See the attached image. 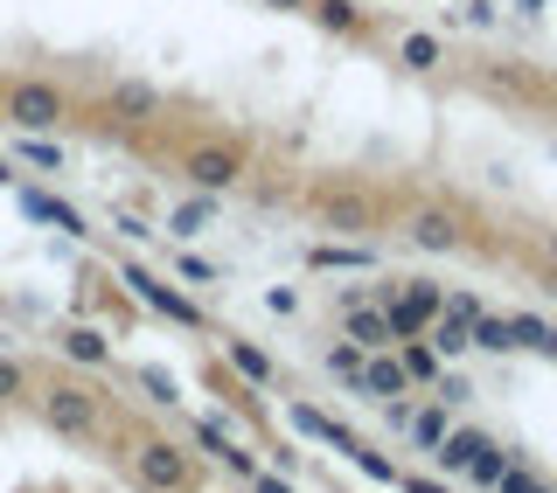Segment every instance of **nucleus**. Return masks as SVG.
I'll list each match as a JSON object with an SVG mask.
<instances>
[{
    "mask_svg": "<svg viewBox=\"0 0 557 493\" xmlns=\"http://www.w3.org/2000/svg\"><path fill=\"white\" fill-rule=\"evenodd\" d=\"M432 459H440L446 472H467V480H474V486H495V480H502V452L487 445L481 431H446Z\"/></svg>",
    "mask_w": 557,
    "mask_h": 493,
    "instance_id": "f257e3e1",
    "label": "nucleus"
},
{
    "mask_svg": "<svg viewBox=\"0 0 557 493\" xmlns=\"http://www.w3.org/2000/svg\"><path fill=\"white\" fill-rule=\"evenodd\" d=\"M42 417H49V431H63V438H91L98 431V403L77 390V382H57V390L42 396Z\"/></svg>",
    "mask_w": 557,
    "mask_h": 493,
    "instance_id": "f03ea898",
    "label": "nucleus"
},
{
    "mask_svg": "<svg viewBox=\"0 0 557 493\" xmlns=\"http://www.w3.org/2000/svg\"><path fill=\"white\" fill-rule=\"evenodd\" d=\"M126 292L139 299V306H153V313H168L174 327H196L202 313H196V299H182L174 286H161V278L147 271V264H126Z\"/></svg>",
    "mask_w": 557,
    "mask_h": 493,
    "instance_id": "7ed1b4c3",
    "label": "nucleus"
},
{
    "mask_svg": "<svg viewBox=\"0 0 557 493\" xmlns=\"http://www.w3.org/2000/svg\"><path fill=\"white\" fill-rule=\"evenodd\" d=\"M139 480L153 493H182L188 486V452L168 445V438H147V445H139Z\"/></svg>",
    "mask_w": 557,
    "mask_h": 493,
    "instance_id": "20e7f679",
    "label": "nucleus"
},
{
    "mask_svg": "<svg viewBox=\"0 0 557 493\" xmlns=\"http://www.w3.org/2000/svg\"><path fill=\"white\" fill-rule=\"evenodd\" d=\"M8 118L22 132H42V126H57V118H63V98L49 91V84H14V91H8Z\"/></svg>",
    "mask_w": 557,
    "mask_h": 493,
    "instance_id": "39448f33",
    "label": "nucleus"
},
{
    "mask_svg": "<svg viewBox=\"0 0 557 493\" xmlns=\"http://www.w3.org/2000/svg\"><path fill=\"white\" fill-rule=\"evenodd\" d=\"M244 174V161H237V147H202L196 161H188V181L202 188V195H223V188H231Z\"/></svg>",
    "mask_w": 557,
    "mask_h": 493,
    "instance_id": "423d86ee",
    "label": "nucleus"
},
{
    "mask_svg": "<svg viewBox=\"0 0 557 493\" xmlns=\"http://www.w3.org/2000/svg\"><path fill=\"white\" fill-rule=\"evenodd\" d=\"M22 208H28V223H49V230H63V237H91V223H84L70 202L42 195V188H22Z\"/></svg>",
    "mask_w": 557,
    "mask_h": 493,
    "instance_id": "0eeeda50",
    "label": "nucleus"
},
{
    "mask_svg": "<svg viewBox=\"0 0 557 493\" xmlns=\"http://www.w3.org/2000/svg\"><path fill=\"white\" fill-rule=\"evenodd\" d=\"M293 431L321 438V445H335V452H348V459H356V452H362V438L348 431V425H335V417H327V410H313V403H293Z\"/></svg>",
    "mask_w": 557,
    "mask_h": 493,
    "instance_id": "6e6552de",
    "label": "nucleus"
},
{
    "mask_svg": "<svg viewBox=\"0 0 557 493\" xmlns=\"http://www.w3.org/2000/svg\"><path fill=\"white\" fill-rule=\"evenodd\" d=\"M356 390H362V396H383V403H397V396L411 390V376H405V362H397V355H383V347H376V355L362 362V382H356Z\"/></svg>",
    "mask_w": 557,
    "mask_h": 493,
    "instance_id": "1a4fd4ad",
    "label": "nucleus"
},
{
    "mask_svg": "<svg viewBox=\"0 0 557 493\" xmlns=\"http://www.w3.org/2000/svg\"><path fill=\"white\" fill-rule=\"evenodd\" d=\"M196 445H202V452H209V459H216V466L244 472V480H251V472H258V459H251V452H244L237 438H231V431L216 425V417H202V425H196Z\"/></svg>",
    "mask_w": 557,
    "mask_h": 493,
    "instance_id": "9d476101",
    "label": "nucleus"
},
{
    "mask_svg": "<svg viewBox=\"0 0 557 493\" xmlns=\"http://www.w3.org/2000/svg\"><path fill=\"white\" fill-rule=\"evenodd\" d=\"M348 341H356L362 355L391 347V341H397V333H391V313H383V306H362V299H356V306H348Z\"/></svg>",
    "mask_w": 557,
    "mask_h": 493,
    "instance_id": "9b49d317",
    "label": "nucleus"
},
{
    "mask_svg": "<svg viewBox=\"0 0 557 493\" xmlns=\"http://www.w3.org/2000/svg\"><path fill=\"white\" fill-rule=\"evenodd\" d=\"M467 347H474L467 320H460V313H440V320H432V355H440V362H460Z\"/></svg>",
    "mask_w": 557,
    "mask_h": 493,
    "instance_id": "f8f14e48",
    "label": "nucleus"
},
{
    "mask_svg": "<svg viewBox=\"0 0 557 493\" xmlns=\"http://www.w3.org/2000/svg\"><path fill=\"white\" fill-rule=\"evenodd\" d=\"M397 362H405V376H411V382H425V390L446 376V368H440V355H432V341H411V333L397 341Z\"/></svg>",
    "mask_w": 557,
    "mask_h": 493,
    "instance_id": "ddd939ff",
    "label": "nucleus"
},
{
    "mask_svg": "<svg viewBox=\"0 0 557 493\" xmlns=\"http://www.w3.org/2000/svg\"><path fill=\"white\" fill-rule=\"evenodd\" d=\"M411 243H418V251H453V243H460V230H453V216L425 208V216L411 223Z\"/></svg>",
    "mask_w": 557,
    "mask_h": 493,
    "instance_id": "4468645a",
    "label": "nucleus"
},
{
    "mask_svg": "<svg viewBox=\"0 0 557 493\" xmlns=\"http://www.w3.org/2000/svg\"><path fill=\"white\" fill-rule=\"evenodd\" d=\"M313 208H321L335 230H362V223H370V202H356V195H313Z\"/></svg>",
    "mask_w": 557,
    "mask_h": 493,
    "instance_id": "2eb2a0df",
    "label": "nucleus"
},
{
    "mask_svg": "<svg viewBox=\"0 0 557 493\" xmlns=\"http://www.w3.org/2000/svg\"><path fill=\"white\" fill-rule=\"evenodd\" d=\"M509 333H516V347L557 355V327H550V320H536V313H516V320H509Z\"/></svg>",
    "mask_w": 557,
    "mask_h": 493,
    "instance_id": "dca6fc26",
    "label": "nucleus"
},
{
    "mask_svg": "<svg viewBox=\"0 0 557 493\" xmlns=\"http://www.w3.org/2000/svg\"><path fill=\"white\" fill-rule=\"evenodd\" d=\"M467 333H474V347H487V355H509V347H516L509 320H495V313H474V320H467Z\"/></svg>",
    "mask_w": 557,
    "mask_h": 493,
    "instance_id": "f3484780",
    "label": "nucleus"
},
{
    "mask_svg": "<svg viewBox=\"0 0 557 493\" xmlns=\"http://www.w3.org/2000/svg\"><path fill=\"white\" fill-rule=\"evenodd\" d=\"M63 355H70V362H91V368H98L104 355H112V347H104V333H98V327H70V333H63Z\"/></svg>",
    "mask_w": 557,
    "mask_h": 493,
    "instance_id": "a211bd4d",
    "label": "nucleus"
},
{
    "mask_svg": "<svg viewBox=\"0 0 557 493\" xmlns=\"http://www.w3.org/2000/svg\"><path fill=\"white\" fill-rule=\"evenodd\" d=\"M453 425H446V403H432V410H418L411 417V445L418 452H440V438H446Z\"/></svg>",
    "mask_w": 557,
    "mask_h": 493,
    "instance_id": "6ab92c4d",
    "label": "nucleus"
},
{
    "mask_svg": "<svg viewBox=\"0 0 557 493\" xmlns=\"http://www.w3.org/2000/svg\"><path fill=\"white\" fill-rule=\"evenodd\" d=\"M209 216H216V202L196 195V202H182V208L168 216V230H174V237H202V230H209Z\"/></svg>",
    "mask_w": 557,
    "mask_h": 493,
    "instance_id": "aec40b11",
    "label": "nucleus"
},
{
    "mask_svg": "<svg viewBox=\"0 0 557 493\" xmlns=\"http://www.w3.org/2000/svg\"><path fill=\"white\" fill-rule=\"evenodd\" d=\"M14 161H22V167H42V174H57V167H63V147H49V139L22 132V147H14Z\"/></svg>",
    "mask_w": 557,
    "mask_h": 493,
    "instance_id": "412c9836",
    "label": "nucleus"
},
{
    "mask_svg": "<svg viewBox=\"0 0 557 493\" xmlns=\"http://www.w3.org/2000/svg\"><path fill=\"white\" fill-rule=\"evenodd\" d=\"M231 368L244 382H272V355L265 347H244V341H231Z\"/></svg>",
    "mask_w": 557,
    "mask_h": 493,
    "instance_id": "4be33fe9",
    "label": "nucleus"
},
{
    "mask_svg": "<svg viewBox=\"0 0 557 493\" xmlns=\"http://www.w3.org/2000/svg\"><path fill=\"white\" fill-rule=\"evenodd\" d=\"M112 104H119L126 118H147L153 104H161V91H153V84H119V91H112Z\"/></svg>",
    "mask_w": 557,
    "mask_h": 493,
    "instance_id": "5701e85b",
    "label": "nucleus"
},
{
    "mask_svg": "<svg viewBox=\"0 0 557 493\" xmlns=\"http://www.w3.org/2000/svg\"><path fill=\"white\" fill-rule=\"evenodd\" d=\"M307 14H313L321 28H335V35L356 28V8H348V0H307Z\"/></svg>",
    "mask_w": 557,
    "mask_h": 493,
    "instance_id": "b1692460",
    "label": "nucleus"
},
{
    "mask_svg": "<svg viewBox=\"0 0 557 493\" xmlns=\"http://www.w3.org/2000/svg\"><path fill=\"white\" fill-rule=\"evenodd\" d=\"M383 313H391V333H418V327H432V313L418 306V299H391Z\"/></svg>",
    "mask_w": 557,
    "mask_h": 493,
    "instance_id": "393cba45",
    "label": "nucleus"
},
{
    "mask_svg": "<svg viewBox=\"0 0 557 493\" xmlns=\"http://www.w3.org/2000/svg\"><path fill=\"white\" fill-rule=\"evenodd\" d=\"M362 362H370V355H362V347H356V341H342V347H327V368H335V376H342V382H362Z\"/></svg>",
    "mask_w": 557,
    "mask_h": 493,
    "instance_id": "a878e982",
    "label": "nucleus"
},
{
    "mask_svg": "<svg viewBox=\"0 0 557 493\" xmlns=\"http://www.w3.org/2000/svg\"><path fill=\"white\" fill-rule=\"evenodd\" d=\"M313 264H321V271H370V251H313Z\"/></svg>",
    "mask_w": 557,
    "mask_h": 493,
    "instance_id": "bb28decb",
    "label": "nucleus"
},
{
    "mask_svg": "<svg viewBox=\"0 0 557 493\" xmlns=\"http://www.w3.org/2000/svg\"><path fill=\"white\" fill-rule=\"evenodd\" d=\"M139 390H147L153 403H182V396H174V376H168V368H139Z\"/></svg>",
    "mask_w": 557,
    "mask_h": 493,
    "instance_id": "cd10ccee",
    "label": "nucleus"
},
{
    "mask_svg": "<svg viewBox=\"0 0 557 493\" xmlns=\"http://www.w3.org/2000/svg\"><path fill=\"white\" fill-rule=\"evenodd\" d=\"M453 14H460L467 28H495V22H502V8H495V0H467V8H453Z\"/></svg>",
    "mask_w": 557,
    "mask_h": 493,
    "instance_id": "c85d7f7f",
    "label": "nucleus"
},
{
    "mask_svg": "<svg viewBox=\"0 0 557 493\" xmlns=\"http://www.w3.org/2000/svg\"><path fill=\"white\" fill-rule=\"evenodd\" d=\"M405 63L411 69H432V63H440V42H432V35H411V42H405Z\"/></svg>",
    "mask_w": 557,
    "mask_h": 493,
    "instance_id": "c756f323",
    "label": "nucleus"
},
{
    "mask_svg": "<svg viewBox=\"0 0 557 493\" xmlns=\"http://www.w3.org/2000/svg\"><path fill=\"white\" fill-rule=\"evenodd\" d=\"M182 278H188V286H216V264H209V257H196V251H188V257H182Z\"/></svg>",
    "mask_w": 557,
    "mask_h": 493,
    "instance_id": "7c9ffc66",
    "label": "nucleus"
},
{
    "mask_svg": "<svg viewBox=\"0 0 557 493\" xmlns=\"http://www.w3.org/2000/svg\"><path fill=\"white\" fill-rule=\"evenodd\" d=\"M502 493H550L544 480H530V472H509V466H502V480H495Z\"/></svg>",
    "mask_w": 557,
    "mask_h": 493,
    "instance_id": "2f4dec72",
    "label": "nucleus"
},
{
    "mask_svg": "<svg viewBox=\"0 0 557 493\" xmlns=\"http://www.w3.org/2000/svg\"><path fill=\"white\" fill-rule=\"evenodd\" d=\"M432 390H440V403L453 410V403H467V376H440V382H432Z\"/></svg>",
    "mask_w": 557,
    "mask_h": 493,
    "instance_id": "473e14b6",
    "label": "nucleus"
},
{
    "mask_svg": "<svg viewBox=\"0 0 557 493\" xmlns=\"http://www.w3.org/2000/svg\"><path fill=\"white\" fill-rule=\"evenodd\" d=\"M397 486H405V493H446L440 480H425V472H397Z\"/></svg>",
    "mask_w": 557,
    "mask_h": 493,
    "instance_id": "72a5a7b5",
    "label": "nucleus"
},
{
    "mask_svg": "<svg viewBox=\"0 0 557 493\" xmlns=\"http://www.w3.org/2000/svg\"><path fill=\"white\" fill-rule=\"evenodd\" d=\"M0 396H22V368L14 362H0Z\"/></svg>",
    "mask_w": 557,
    "mask_h": 493,
    "instance_id": "f704fd0d",
    "label": "nucleus"
},
{
    "mask_svg": "<svg viewBox=\"0 0 557 493\" xmlns=\"http://www.w3.org/2000/svg\"><path fill=\"white\" fill-rule=\"evenodd\" d=\"M251 493H293V486L278 480V472H251Z\"/></svg>",
    "mask_w": 557,
    "mask_h": 493,
    "instance_id": "c9c22d12",
    "label": "nucleus"
},
{
    "mask_svg": "<svg viewBox=\"0 0 557 493\" xmlns=\"http://www.w3.org/2000/svg\"><path fill=\"white\" fill-rule=\"evenodd\" d=\"M265 8H286V14H300V8H307V0H265Z\"/></svg>",
    "mask_w": 557,
    "mask_h": 493,
    "instance_id": "e433bc0d",
    "label": "nucleus"
},
{
    "mask_svg": "<svg viewBox=\"0 0 557 493\" xmlns=\"http://www.w3.org/2000/svg\"><path fill=\"white\" fill-rule=\"evenodd\" d=\"M516 8H522V14H536V8H544V0H516Z\"/></svg>",
    "mask_w": 557,
    "mask_h": 493,
    "instance_id": "4c0bfd02",
    "label": "nucleus"
},
{
    "mask_svg": "<svg viewBox=\"0 0 557 493\" xmlns=\"http://www.w3.org/2000/svg\"><path fill=\"white\" fill-rule=\"evenodd\" d=\"M0 181H14V167H8V161H0Z\"/></svg>",
    "mask_w": 557,
    "mask_h": 493,
    "instance_id": "58836bf2",
    "label": "nucleus"
}]
</instances>
